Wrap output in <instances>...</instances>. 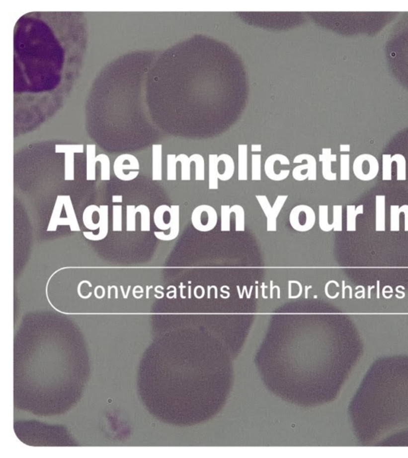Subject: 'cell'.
<instances>
[{
  "mask_svg": "<svg viewBox=\"0 0 408 458\" xmlns=\"http://www.w3.org/2000/svg\"><path fill=\"white\" fill-rule=\"evenodd\" d=\"M289 219L290 225L294 230L300 232H308L315 225V212L307 204H299L292 209Z\"/></svg>",
  "mask_w": 408,
  "mask_h": 458,
  "instance_id": "3",
  "label": "cell"
},
{
  "mask_svg": "<svg viewBox=\"0 0 408 458\" xmlns=\"http://www.w3.org/2000/svg\"><path fill=\"white\" fill-rule=\"evenodd\" d=\"M319 226L323 232L333 230L332 224L328 223V206L327 204H322L319 206Z\"/></svg>",
  "mask_w": 408,
  "mask_h": 458,
  "instance_id": "24",
  "label": "cell"
},
{
  "mask_svg": "<svg viewBox=\"0 0 408 458\" xmlns=\"http://www.w3.org/2000/svg\"><path fill=\"white\" fill-rule=\"evenodd\" d=\"M400 207L397 204H392L391 206L390 230L392 232H399L400 227Z\"/></svg>",
  "mask_w": 408,
  "mask_h": 458,
  "instance_id": "34",
  "label": "cell"
},
{
  "mask_svg": "<svg viewBox=\"0 0 408 458\" xmlns=\"http://www.w3.org/2000/svg\"><path fill=\"white\" fill-rule=\"evenodd\" d=\"M319 161L322 162V175L327 181H336V173L332 171L331 163L336 162V154H332V149H322V154L319 155Z\"/></svg>",
  "mask_w": 408,
  "mask_h": 458,
  "instance_id": "12",
  "label": "cell"
},
{
  "mask_svg": "<svg viewBox=\"0 0 408 458\" xmlns=\"http://www.w3.org/2000/svg\"><path fill=\"white\" fill-rule=\"evenodd\" d=\"M364 213V205L360 204L357 207L354 204L347 206V231L355 232L356 230V216Z\"/></svg>",
  "mask_w": 408,
  "mask_h": 458,
  "instance_id": "20",
  "label": "cell"
},
{
  "mask_svg": "<svg viewBox=\"0 0 408 458\" xmlns=\"http://www.w3.org/2000/svg\"><path fill=\"white\" fill-rule=\"evenodd\" d=\"M342 213H343V207L340 204H335L332 207V227L335 232H341L342 228Z\"/></svg>",
  "mask_w": 408,
  "mask_h": 458,
  "instance_id": "32",
  "label": "cell"
},
{
  "mask_svg": "<svg viewBox=\"0 0 408 458\" xmlns=\"http://www.w3.org/2000/svg\"><path fill=\"white\" fill-rule=\"evenodd\" d=\"M278 161L281 162L282 166H285V165L289 166L290 164V161L288 159L287 157L281 154H272L270 156L268 157L265 162V173L266 176L270 180L276 181V182L285 180L290 175V170H282L281 174H277L275 170H274V166H275L276 162H278Z\"/></svg>",
  "mask_w": 408,
  "mask_h": 458,
  "instance_id": "6",
  "label": "cell"
},
{
  "mask_svg": "<svg viewBox=\"0 0 408 458\" xmlns=\"http://www.w3.org/2000/svg\"><path fill=\"white\" fill-rule=\"evenodd\" d=\"M64 201L65 195H59L57 196L51 220L47 227V232H55L58 226H69V223H67L68 221L62 217Z\"/></svg>",
  "mask_w": 408,
  "mask_h": 458,
  "instance_id": "11",
  "label": "cell"
},
{
  "mask_svg": "<svg viewBox=\"0 0 408 458\" xmlns=\"http://www.w3.org/2000/svg\"><path fill=\"white\" fill-rule=\"evenodd\" d=\"M219 158L220 161H223L224 164H225V171L223 174H219V179L223 181V182L230 180L233 177L234 174H235V170H236V165H235L233 158L230 156L229 154H220Z\"/></svg>",
  "mask_w": 408,
  "mask_h": 458,
  "instance_id": "22",
  "label": "cell"
},
{
  "mask_svg": "<svg viewBox=\"0 0 408 458\" xmlns=\"http://www.w3.org/2000/svg\"><path fill=\"white\" fill-rule=\"evenodd\" d=\"M170 211H171V207H169L167 204H162V205H160V206L156 208L153 219H154V224H155L158 229H161L162 231H167L168 230L169 228H171V221H169V223H165L164 220H163V216H164L165 212H170Z\"/></svg>",
  "mask_w": 408,
  "mask_h": 458,
  "instance_id": "19",
  "label": "cell"
},
{
  "mask_svg": "<svg viewBox=\"0 0 408 458\" xmlns=\"http://www.w3.org/2000/svg\"><path fill=\"white\" fill-rule=\"evenodd\" d=\"M252 152H260L261 151V145H252Z\"/></svg>",
  "mask_w": 408,
  "mask_h": 458,
  "instance_id": "41",
  "label": "cell"
},
{
  "mask_svg": "<svg viewBox=\"0 0 408 458\" xmlns=\"http://www.w3.org/2000/svg\"><path fill=\"white\" fill-rule=\"evenodd\" d=\"M191 223L199 232H210L217 225V212L209 204L199 205L191 213Z\"/></svg>",
  "mask_w": 408,
  "mask_h": 458,
  "instance_id": "1",
  "label": "cell"
},
{
  "mask_svg": "<svg viewBox=\"0 0 408 458\" xmlns=\"http://www.w3.org/2000/svg\"><path fill=\"white\" fill-rule=\"evenodd\" d=\"M386 230V196L384 195L376 196V231L384 232Z\"/></svg>",
  "mask_w": 408,
  "mask_h": 458,
  "instance_id": "13",
  "label": "cell"
},
{
  "mask_svg": "<svg viewBox=\"0 0 408 458\" xmlns=\"http://www.w3.org/2000/svg\"><path fill=\"white\" fill-rule=\"evenodd\" d=\"M64 208L67 214V218L70 223V228L72 232H80L81 228L79 220L77 219L76 213L73 205L71 196L65 195Z\"/></svg>",
  "mask_w": 408,
  "mask_h": 458,
  "instance_id": "16",
  "label": "cell"
},
{
  "mask_svg": "<svg viewBox=\"0 0 408 458\" xmlns=\"http://www.w3.org/2000/svg\"><path fill=\"white\" fill-rule=\"evenodd\" d=\"M177 162H180L181 164V180H191V162H193V155L188 158L185 154H180L176 156Z\"/></svg>",
  "mask_w": 408,
  "mask_h": 458,
  "instance_id": "23",
  "label": "cell"
},
{
  "mask_svg": "<svg viewBox=\"0 0 408 458\" xmlns=\"http://www.w3.org/2000/svg\"><path fill=\"white\" fill-rule=\"evenodd\" d=\"M288 195H279L276 198L274 205L271 206L267 196L265 195H257L256 199L259 203L261 209L265 213L267 219L268 232H276L277 231V219L281 210L283 208L284 204L287 200Z\"/></svg>",
  "mask_w": 408,
  "mask_h": 458,
  "instance_id": "4",
  "label": "cell"
},
{
  "mask_svg": "<svg viewBox=\"0 0 408 458\" xmlns=\"http://www.w3.org/2000/svg\"><path fill=\"white\" fill-rule=\"evenodd\" d=\"M56 153H65V180H75V154L84 151L83 145H56Z\"/></svg>",
  "mask_w": 408,
  "mask_h": 458,
  "instance_id": "5",
  "label": "cell"
},
{
  "mask_svg": "<svg viewBox=\"0 0 408 458\" xmlns=\"http://www.w3.org/2000/svg\"><path fill=\"white\" fill-rule=\"evenodd\" d=\"M232 212L236 214V232H244L245 230V211L240 204H234L231 207Z\"/></svg>",
  "mask_w": 408,
  "mask_h": 458,
  "instance_id": "26",
  "label": "cell"
},
{
  "mask_svg": "<svg viewBox=\"0 0 408 458\" xmlns=\"http://www.w3.org/2000/svg\"><path fill=\"white\" fill-rule=\"evenodd\" d=\"M113 231L122 232V206L121 204L113 206Z\"/></svg>",
  "mask_w": 408,
  "mask_h": 458,
  "instance_id": "33",
  "label": "cell"
},
{
  "mask_svg": "<svg viewBox=\"0 0 408 458\" xmlns=\"http://www.w3.org/2000/svg\"><path fill=\"white\" fill-rule=\"evenodd\" d=\"M247 145L239 146V180L246 181L248 178Z\"/></svg>",
  "mask_w": 408,
  "mask_h": 458,
  "instance_id": "18",
  "label": "cell"
},
{
  "mask_svg": "<svg viewBox=\"0 0 408 458\" xmlns=\"http://www.w3.org/2000/svg\"><path fill=\"white\" fill-rule=\"evenodd\" d=\"M349 154L340 155V180L348 181L350 179Z\"/></svg>",
  "mask_w": 408,
  "mask_h": 458,
  "instance_id": "37",
  "label": "cell"
},
{
  "mask_svg": "<svg viewBox=\"0 0 408 458\" xmlns=\"http://www.w3.org/2000/svg\"><path fill=\"white\" fill-rule=\"evenodd\" d=\"M125 154H121L120 156L117 157V159L115 160L113 170H114L115 175L117 176L118 179L124 181V182H129L131 179L124 173V170H133V171L139 170V162H138L136 157L132 155L129 163H125Z\"/></svg>",
  "mask_w": 408,
  "mask_h": 458,
  "instance_id": "9",
  "label": "cell"
},
{
  "mask_svg": "<svg viewBox=\"0 0 408 458\" xmlns=\"http://www.w3.org/2000/svg\"><path fill=\"white\" fill-rule=\"evenodd\" d=\"M100 207L96 204H90L85 208L83 212V224L87 229L95 231L100 228V224H94L93 221V214L95 212H98Z\"/></svg>",
  "mask_w": 408,
  "mask_h": 458,
  "instance_id": "21",
  "label": "cell"
},
{
  "mask_svg": "<svg viewBox=\"0 0 408 458\" xmlns=\"http://www.w3.org/2000/svg\"><path fill=\"white\" fill-rule=\"evenodd\" d=\"M220 159L217 154L209 155V189L218 190L219 189V163Z\"/></svg>",
  "mask_w": 408,
  "mask_h": 458,
  "instance_id": "15",
  "label": "cell"
},
{
  "mask_svg": "<svg viewBox=\"0 0 408 458\" xmlns=\"http://www.w3.org/2000/svg\"><path fill=\"white\" fill-rule=\"evenodd\" d=\"M232 213L230 205L223 204L221 206V231L229 232L231 230V214Z\"/></svg>",
  "mask_w": 408,
  "mask_h": 458,
  "instance_id": "31",
  "label": "cell"
},
{
  "mask_svg": "<svg viewBox=\"0 0 408 458\" xmlns=\"http://www.w3.org/2000/svg\"><path fill=\"white\" fill-rule=\"evenodd\" d=\"M261 154H252V180L253 181H260L261 179Z\"/></svg>",
  "mask_w": 408,
  "mask_h": 458,
  "instance_id": "36",
  "label": "cell"
},
{
  "mask_svg": "<svg viewBox=\"0 0 408 458\" xmlns=\"http://www.w3.org/2000/svg\"><path fill=\"white\" fill-rule=\"evenodd\" d=\"M123 201V196L121 195H114L113 196V203H122Z\"/></svg>",
  "mask_w": 408,
  "mask_h": 458,
  "instance_id": "40",
  "label": "cell"
},
{
  "mask_svg": "<svg viewBox=\"0 0 408 458\" xmlns=\"http://www.w3.org/2000/svg\"><path fill=\"white\" fill-rule=\"evenodd\" d=\"M153 180H162V145L153 146Z\"/></svg>",
  "mask_w": 408,
  "mask_h": 458,
  "instance_id": "14",
  "label": "cell"
},
{
  "mask_svg": "<svg viewBox=\"0 0 408 458\" xmlns=\"http://www.w3.org/2000/svg\"><path fill=\"white\" fill-rule=\"evenodd\" d=\"M392 159L397 163V180H406V159L401 154H396L392 156Z\"/></svg>",
  "mask_w": 408,
  "mask_h": 458,
  "instance_id": "29",
  "label": "cell"
},
{
  "mask_svg": "<svg viewBox=\"0 0 408 458\" xmlns=\"http://www.w3.org/2000/svg\"><path fill=\"white\" fill-rule=\"evenodd\" d=\"M137 212L141 213V230L142 232L150 231V209L145 204H140L137 206Z\"/></svg>",
  "mask_w": 408,
  "mask_h": 458,
  "instance_id": "25",
  "label": "cell"
},
{
  "mask_svg": "<svg viewBox=\"0 0 408 458\" xmlns=\"http://www.w3.org/2000/svg\"><path fill=\"white\" fill-rule=\"evenodd\" d=\"M383 180L391 181L392 179V159L391 154H383Z\"/></svg>",
  "mask_w": 408,
  "mask_h": 458,
  "instance_id": "35",
  "label": "cell"
},
{
  "mask_svg": "<svg viewBox=\"0 0 408 458\" xmlns=\"http://www.w3.org/2000/svg\"><path fill=\"white\" fill-rule=\"evenodd\" d=\"M400 212H404L405 215V224H404V230L408 232V204H404L400 207Z\"/></svg>",
  "mask_w": 408,
  "mask_h": 458,
  "instance_id": "39",
  "label": "cell"
},
{
  "mask_svg": "<svg viewBox=\"0 0 408 458\" xmlns=\"http://www.w3.org/2000/svg\"><path fill=\"white\" fill-rule=\"evenodd\" d=\"M170 214V221L171 222V227L168 234H165L163 232H155L154 235L158 240L162 241H171L177 238L179 233V205L173 204L171 206Z\"/></svg>",
  "mask_w": 408,
  "mask_h": 458,
  "instance_id": "10",
  "label": "cell"
},
{
  "mask_svg": "<svg viewBox=\"0 0 408 458\" xmlns=\"http://www.w3.org/2000/svg\"><path fill=\"white\" fill-rule=\"evenodd\" d=\"M352 170L354 175L359 180L368 182L378 175L380 166L376 157L370 154H363L354 160Z\"/></svg>",
  "mask_w": 408,
  "mask_h": 458,
  "instance_id": "2",
  "label": "cell"
},
{
  "mask_svg": "<svg viewBox=\"0 0 408 458\" xmlns=\"http://www.w3.org/2000/svg\"><path fill=\"white\" fill-rule=\"evenodd\" d=\"M303 160L307 161V163L302 166H298L293 170V177L295 180L298 181L300 176L302 175V170H307V175L309 180H317V162L315 158L311 154H302L296 156L294 159V163H301Z\"/></svg>",
  "mask_w": 408,
  "mask_h": 458,
  "instance_id": "7",
  "label": "cell"
},
{
  "mask_svg": "<svg viewBox=\"0 0 408 458\" xmlns=\"http://www.w3.org/2000/svg\"><path fill=\"white\" fill-rule=\"evenodd\" d=\"M97 162H101V179L102 181L110 180V160L106 154H98L96 157Z\"/></svg>",
  "mask_w": 408,
  "mask_h": 458,
  "instance_id": "28",
  "label": "cell"
},
{
  "mask_svg": "<svg viewBox=\"0 0 408 458\" xmlns=\"http://www.w3.org/2000/svg\"><path fill=\"white\" fill-rule=\"evenodd\" d=\"M98 210L100 231L98 234H93V232H84L83 236L88 240L100 241L104 240L109 232V206L106 204L100 205Z\"/></svg>",
  "mask_w": 408,
  "mask_h": 458,
  "instance_id": "8",
  "label": "cell"
},
{
  "mask_svg": "<svg viewBox=\"0 0 408 458\" xmlns=\"http://www.w3.org/2000/svg\"><path fill=\"white\" fill-rule=\"evenodd\" d=\"M96 147L95 145H88L86 150V179L94 181L96 179Z\"/></svg>",
  "mask_w": 408,
  "mask_h": 458,
  "instance_id": "17",
  "label": "cell"
},
{
  "mask_svg": "<svg viewBox=\"0 0 408 458\" xmlns=\"http://www.w3.org/2000/svg\"><path fill=\"white\" fill-rule=\"evenodd\" d=\"M340 151L341 152H349L350 145H340Z\"/></svg>",
  "mask_w": 408,
  "mask_h": 458,
  "instance_id": "42",
  "label": "cell"
},
{
  "mask_svg": "<svg viewBox=\"0 0 408 458\" xmlns=\"http://www.w3.org/2000/svg\"><path fill=\"white\" fill-rule=\"evenodd\" d=\"M193 155L194 161L195 163V180L204 181L205 179V162L204 158L201 154H195Z\"/></svg>",
  "mask_w": 408,
  "mask_h": 458,
  "instance_id": "30",
  "label": "cell"
},
{
  "mask_svg": "<svg viewBox=\"0 0 408 458\" xmlns=\"http://www.w3.org/2000/svg\"><path fill=\"white\" fill-rule=\"evenodd\" d=\"M137 207L133 204H129L126 207V230L127 232H135L137 229Z\"/></svg>",
  "mask_w": 408,
  "mask_h": 458,
  "instance_id": "27",
  "label": "cell"
},
{
  "mask_svg": "<svg viewBox=\"0 0 408 458\" xmlns=\"http://www.w3.org/2000/svg\"><path fill=\"white\" fill-rule=\"evenodd\" d=\"M175 158V154L167 155V179L168 181L176 180V163L178 162Z\"/></svg>",
  "mask_w": 408,
  "mask_h": 458,
  "instance_id": "38",
  "label": "cell"
}]
</instances>
